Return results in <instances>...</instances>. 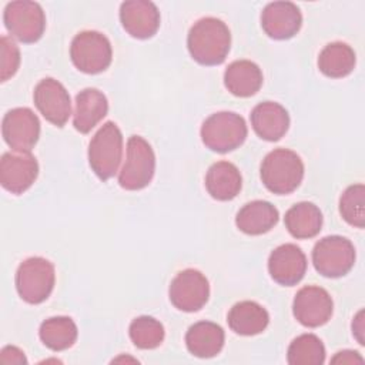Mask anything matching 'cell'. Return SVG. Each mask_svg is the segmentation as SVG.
I'll return each mask as SVG.
<instances>
[{"label":"cell","mask_w":365,"mask_h":365,"mask_svg":"<svg viewBox=\"0 0 365 365\" xmlns=\"http://www.w3.org/2000/svg\"><path fill=\"white\" fill-rule=\"evenodd\" d=\"M187 47L197 63L218 66L225 60L231 47L230 29L217 17H202L190 29Z\"/></svg>","instance_id":"cell-1"},{"label":"cell","mask_w":365,"mask_h":365,"mask_svg":"<svg viewBox=\"0 0 365 365\" xmlns=\"http://www.w3.org/2000/svg\"><path fill=\"white\" fill-rule=\"evenodd\" d=\"M304 178V163L288 148H275L261 164L262 184L274 194L285 195L295 191Z\"/></svg>","instance_id":"cell-2"},{"label":"cell","mask_w":365,"mask_h":365,"mask_svg":"<svg viewBox=\"0 0 365 365\" xmlns=\"http://www.w3.org/2000/svg\"><path fill=\"white\" fill-rule=\"evenodd\" d=\"M121 157L123 134L115 123L107 121L88 144V164L101 181H107L118 171Z\"/></svg>","instance_id":"cell-3"},{"label":"cell","mask_w":365,"mask_h":365,"mask_svg":"<svg viewBox=\"0 0 365 365\" xmlns=\"http://www.w3.org/2000/svg\"><path fill=\"white\" fill-rule=\"evenodd\" d=\"M247 134L245 120L232 111L211 114L201 125V140L204 145L221 154L242 145Z\"/></svg>","instance_id":"cell-4"},{"label":"cell","mask_w":365,"mask_h":365,"mask_svg":"<svg viewBox=\"0 0 365 365\" xmlns=\"http://www.w3.org/2000/svg\"><path fill=\"white\" fill-rule=\"evenodd\" d=\"M56 282L54 265L43 257H30L24 259L16 272V288L27 304H40L46 301Z\"/></svg>","instance_id":"cell-5"},{"label":"cell","mask_w":365,"mask_h":365,"mask_svg":"<svg viewBox=\"0 0 365 365\" xmlns=\"http://www.w3.org/2000/svg\"><path fill=\"white\" fill-rule=\"evenodd\" d=\"M155 171V155L148 144L140 135H131L127 141L125 161L118 174V184L128 191H137L147 187Z\"/></svg>","instance_id":"cell-6"},{"label":"cell","mask_w":365,"mask_h":365,"mask_svg":"<svg viewBox=\"0 0 365 365\" xmlns=\"http://www.w3.org/2000/svg\"><path fill=\"white\" fill-rule=\"evenodd\" d=\"M312 264L327 278L344 277L355 264L354 244L341 235L324 237L312 250Z\"/></svg>","instance_id":"cell-7"},{"label":"cell","mask_w":365,"mask_h":365,"mask_svg":"<svg viewBox=\"0 0 365 365\" xmlns=\"http://www.w3.org/2000/svg\"><path fill=\"white\" fill-rule=\"evenodd\" d=\"M70 57L80 71L86 74L101 73L111 64L113 50L110 40L98 31H81L71 40Z\"/></svg>","instance_id":"cell-8"},{"label":"cell","mask_w":365,"mask_h":365,"mask_svg":"<svg viewBox=\"0 0 365 365\" xmlns=\"http://www.w3.org/2000/svg\"><path fill=\"white\" fill-rule=\"evenodd\" d=\"M3 20L7 31L21 43H36L46 29V16L41 6L30 0L9 3Z\"/></svg>","instance_id":"cell-9"},{"label":"cell","mask_w":365,"mask_h":365,"mask_svg":"<svg viewBox=\"0 0 365 365\" xmlns=\"http://www.w3.org/2000/svg\"><path fill=\"white\" fill-rule=\"evenodd\" d=\"M168 297L171 304L180 311H200L210 297L208 279L198 269L187 268L178 272L171 281Z\"/></svg>","instance_id":"cell-10"},{"label":"cell","mask_w":365,"mask_h":365,"mask_svg":"<svg viewBox=\"0 0 365 365\" xmlns=\"http://www.w3.org/2000/svg\"><path fill=\"white\" fill-rule=\"evenodd\" d=\"M38 175V163L30 151H7L0 160V182L11 194L27 191Z\"/></svg>","instance_id":"cell-11"},{"label":"cell","mask_w":365,"mask_h":365,"mask_svg":"<svg viewBox=\"0 0 365 365\" xmlns=\"http://www.w3.org/2000/svg\"><path fill=\"white\" fill-rule=\"evenodd\" d=\"M334 302L327 289L317 285H307L301 288L292 304L295 319L308 328H317L331 319Z\"/></svg>","instance_id":"cell-12"},{"label":"cell","mask_w":365,"mask_h":365,"mask_svg":"<svg viewBox=\"0 0 365 365\" xmlns=\"http://www.w3.org/2000/svg\"><path fill=\"white\" fill-rule=\"evenodd\" d=\"M33 100L40 114L53 125L63 127L68 121L71 115L70 94L60 81L51 77L38 81Z\"/></svg>","instance_id":"cell-13"},{"label":"cell","mask_w":365,"mask_h":365,"mask_svg":"<svg viewBox=\"0 0 365 365\" xmlns=\"http://www.w3.org/2000/svg\"><path fill=\"white\" fill-rule=\"evenodd\" d=\"M1 134L11 150L30 151L40 137L38 117L27 107L13 108L3 117Z\"/></svg>","instance_id":"cell-14"},{"label":"cell","mask_w":365,"mask_h":365,"mask_svg":"<svg viewBox=\"0 0 365 365\" xmlns=\"http://www.w3.org/2000/svg\"><path fill=\"white\" fill-rule=\"evenodd\" d=\"M307 257L295 244H282L277 247L268 258V271L271 278L284 287L297 285L305 275Z\"/></svg>","instance_id":"cell-15"},{"label":"cell","mask_w":365,"mask_h":365,"mask_svg":"<svg viewBox=\"0 0 365 365\" xmlns=\"http://www.w3.org/2000/svg\"><path fill=\"white\" fill-rule=\"evenodd\" d=\"M120 21L131 37L145 40L158 30L160 11L153 1L127 0L120 6Z\"/></svg>","instance_id":"cell-16"},{"label":"cell","mask_w":365,"mask_h":365,"mask_svg":"<svg viewBox=\"0 0 365 365\" xmlns=\"http://www.w3.org/2000/svg\"><path fill=\"white\" fill-rule=\"evenodd\" d=\"M302 26V14L291 1L268 3L261 13V27L265 34L275 40L294 37Z\"/></svg>","instance_id":"cell-17"},{"label":"cell","mask_w":365,"mask_h":365,"mask_svg":"<svg viewBox=\"0 0 365 365\" xmlns=\"http://www.w3.org/2000/svg\"><path fill=\"white\" fill-rule=\"evenodd\" d=\"M251 125L255 134L265 141L281 140L289 127L288 111L278 103L264 101L251 111Z\"/></svg>","instance_id":"cell-18"},{"label":"cell","mask_w":365,"mask_h":365,"mask_svg":"<svg viewBox=\"0 0 365 365\" xmlns=\"http://www.w3.org/2000/svg\"><path fill=\"white\" fill-rule=\"evenodd\" d=\"M107 97L97 88H84L76 97L73 125L81 134H87L107 115Z\"/></svg>","instance_id":"cell-19"},{"label":"cell","mask_w":365,"mask_h":365,"mask_svg":"<svg viewBox=\"0 0 365 365\" xmlns=\"http://www.w3.org/2000/svg\"><path fill=\"white\" fill-rule=\"evenodd\" d=\"M242 187L240 170L230 161L214 163L205 175L208 194L218 201H230L238 195Z\"/></svg>","instance_id":"cell-20"},{"label":"cell","mask_w":365,"mask_h":365,"mask_svg":"<svg viewBox=\"0 0 365 365\" xmlns=\"http://www.w3.org/2000/svg\"><path fill=\"white\" fill-rule=\"evenodd\" d=\"M224 329L211 321H200L191 325L185 334L188 351L198 358H212L224 346Z\"/></svg>","instance_id":"cell-21"},{"label":"cell","mask_w":365,"mask_h":365,"mask_svg":"<svg viewBox=\"0 0 365 365\" xmlns=\"http://www.w3.org/2000/svg\"><path fill=\"white\" fill-rule=\"evenodd\" d=\"M279 218L278 210L268 201L255 200L247 202L235 217V224L240 231L248 235H261L277 225Z\"/></svg>","instance_id":"cell-22"},{"label":"cell","mask_w":365,"mask_h":365,"mask_svg":"<svg viewBox=\"0 0 365 365\" xmlns=\"http://www.w3.org/2000/svg\"><path fill=\"white\" fill-rule=\"evenodd\" d=\"M224 84L237 97H251L262 86V71L254 61L237 60L227 67Z\"/></svg>","instance_id":"cell-23"},{"label":"cell","mask_w":365,"mask_h":365,"mask_svg":"<svg viewBox=\"0 0 365 365\" xmlns=\"http://www.w3.org/2000/svg\"><path fill=\"white\" fill-rule=\"evenodd\" d=\"M227 321L235 334L251 336L267 328L269 315L262 305L254 301H241L230 309Z\"/></svg>","instance_id":"cell-24"},{"label":"cell","mask_w":365,"mask_h":365,"mask_svg":"<svg viewBox=\"0 0 365 365\" xmlns=\"http://www.w3.org/2000/svg\"><path fill=\"white\" fill-rule=\"evenodd\" d=\"M284 222L288 232L294 238H298V240L314 238L321 231L322 212L315 204L302 201L292 205L285 212Z\"/></svg>","instance_id":"cell-25"},{"label":"cell","mask_w":365,"mask_h":365,"mask_svg":"<svg viewBox=\"0 0 365 365\" xmlns=\"http://www.w3.org/2000/svg\"><path fill=\"white\" fill-rule=\"evenodd\" d=\"M356 63L355 51L342 41L327 44L318 56L319 71L331 78H342L352 73Z\"/></svg>","instance_id":"cell-26"},{"label":"cell","mask_w":365,"mask_h":365,"mask_svg":"<svg viewBox=\"0 0 365 365\" xmlns=\"http://www.w3.org/2000/svg\"><path fill=\"white\" fill-rule=\"evenodd\" d=\"M77 325L70 317H51L40 325V339L51 351H64L77 339Z\"/></svg>","instance_id":"cell-27"},{"label":"cell","mask_w":365,"mask_h":365,"mask_svg":"<svg viewBox=\"0 0 365 365\" xmlns=\"http://www.w3.org/2000/svg\"><path fill=\"white\" fill-rule=\"evenodd\" d=\"M287 361L289 365H321L325 361V346L317 335L302 334L289 344Z\"/></svg>","instance_id":"cell-28"},{"label":"cell","mask_w":365,"mask_h":365,"mask_svg":"<svg viewBox=\"0 0 365 365\" xmlns=\"http://www.w3.org/2000/svg\"><path fill=\"white\" fill-rule=\"evenodd\" d=\"M131 342L140 349H154L164 341V327L153 317L141 315L131 321L128 328Z\"/></svg>","instance_id":"cell-29"},{"label":"cell","mask_w":365,"mask_h":365,"mask_svg":"<svg viewBox=\"0 0 365 365\" xmlns=\"http://www.w3.org/2000/svg\"><path fill=\"white\" fill-rule=\"evenodd\" d=\"M339 212L352 227L365 225V187L364 184L349 185L339 198Z\"/></svg>","instance_id":"cell-30"},{"label":"cell","mask_w":365,"mask_h":365,"mask_svg":"<svg viewBox=\"0 0 365 365\" xmlns=\"http://www.w3.org/2000/svg\"><path fill=\"white\" fill-rule=\"evenodd\" d=\"M0 80L7 81L16 74L20 66V50L7 36L0 38Z\"/></svg>","instance_id":"cell-31"},{"label":"cell","mask_w":365,"mask_h":365,"mask_svg":"<svg viewBox=\"0 0 365 365\" xmlns=\"http://www.w3.org/2000/svg\"><path fill=\"white\" fill-rule=\"evenodd\" d=\"M0 362L4 365H10V364L20 365V364H27V359L21 349L13 345H7L0 352Z\"/></svg>","instance_id":"cell-32"},{"label":"cell","mask_w":365,"mask_h":365,"mask_svg":"<svg viewBox=\"0 0 365 365\" xmlns=\"http://www.w3.org/2000/svg\"><path fill=\"white\" fill-rule=\"evenodd\" d=\"M332 364H362L364 359L362 356L356 352V351H339L332 359H331Z\"/></svg>","instance_id":"cell-33"},{"label":"cell","mask_w":365,"mask_h":365,"mask_svg":"<svg viewBox=\"0 0 365 365\" xmlns=\"http://www.w3.org/2000/svg\"><path fill=\"white\" fill-rule=\"evenodd\" d=\"M364 311H359L352 322V334L355 335V338L358 339V342L361 345H364Z\"/></svg>","instance_id":"cell-34"}]
</instances>
